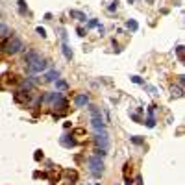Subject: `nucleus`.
I'll return each mask as SVG.
<instances>
[{"instance_id":"f257e3e1","label":"nucleus","mask_w":185,"mask_h":185,"mask_svg":"<svg viewBox=\"0 0 185 185\" xmlns=\"http://www.w3.org/2000/svg\"><path fill=\"white\" fill-rule=\"evenodd\" d=\"M24 59H26L28 72H32V74L43 72L44 69H46V61H44V58L39 52H35V50H28L26 56H24Z\"/></svg>"},{"instance_id":"f03ea898","label":"nucleus","mask_w":185,"mask_h":185,"mask_svg":"<svg viewBox=\"0 0 185 185\" xmlns=\"http://www.w3.org/2000/svg\"><path fill=\"white\" fill-rule=\"evenodd\" d=\"M2 48H4L6 54H17V52H21V50L24 48V43H22V39L19 35H11V37L6 39V43L2 44Z\"/></svg>"},{"instance_id":"7ed1b4c3","label":"nucleus","mask_w":185,"mask_h":185,"mask_svg":"<svg viewBox=\"0 0 185 185\" xmlns=\"http://www.w3.org/2000/svg\"><path fill=\"white\" fill-rule=\"evenodd\" d=\"M89 113H91V126L94 132H106V124L102 121V113L96 106H89Z\"/></svg>"},{"instance_id":"20e7f679","label":"nucleus","mask_w":185,"mask_h":185,"mask_svg":"<svg viewBox=\"0 0 185 185\" xmlns=\"http://www.w3.org/2000/svg\"><path fill=\"white\" fill-rule=\"evenodd\" d=\"M87 165H89V170L93 172V176H102V172H104V161L98 156L89 157Z\"/></svg>"},{"instance_id":"39448f33","label":"nucleus","mask_w":185,"mask_h":185,"mask_svg":"<svg viewBox=\"0 0 185 185\" xmlns=\"http://www.w3.org/2000/svg\"><path fill=\"white\" fill-rule=\"evenodd\" d=\"M94 141H96V144H98L102 150H107V148H109V137H107L106 132H96Z\"/></svg>"},{"instance_id":"423d86ee","label":"nucleus","mask_w":185,"mask_h":185,"mask_svg":"<svg viewBox=\"0 0 185 185\" xmlns=\"http://www.w3.org/2000/svg\"><path fill=\"white\" fill-rule=\"evenodd\" d=\"M59 143H61L65 148H72V146H76V144H78L76 139H72V135H71V137H69V135H63L61 139H59Z\"/></svg>"},{"instance_id":"0eeeda50","label":"nucleus","mask_w":185,"mask_h":185,"mask_svg":"<svg viewBox=\"0 0 185 185\" xmlns=\"http://www.w3.org/2000/svg\"><path fill=\"white\" fill-rule=\"evenodd\" d=\"M74 104H76L78 107H85V106H89V96L87 94H78V96L74 98Z\"/></svg>"},{"instance_id":"6e6552de","label":"nucleus","mask_w":185,"mask_h":185,"mask_svg":"<svg viewBox=\"0 0 185 185\" xmlns=\"http://www.w3.org/2000/svg\"><path fill=\"white\" fill-rule=\"evenodd\" d=\"M154 111H156V106H150V107H148V118H146V122H144L148 128H154V126H156V118H154Z\"/></svg>"},{"instance_id":"1a4fd4ad","label":"nucleus","mask_w":185,"mask_h":185,"mask_svg":"<svg viewBox=\"0 0 185 185\" xmlns=\"http://www.w3.org/2000/svg\"><path fill=\"white\" fill-rule=\"evenodd\" d=\"M71 17H74V19H76V21H80V22L87 21L85 13H82V11H76V9H71Z\"/></svg>"},{"instance_id":"9d476101","label":"nucleus","mask_w":185,"mask_h":185,"mask_svg":"<svg viewBox=\"0 0 185 185\" xmlns=\"http://www.w3.org/2000/svg\"><path fill=\"white\" fill-rule=\"evenodd\" d=\"M170 93H172V98H182L183 96V89L179 85H172L170 87Z\"/></svg>"},{"instance_id":"9b49d317","label":"nucleus","mask_w":185,"mask_h":185,"mask_svg":"<svg viewBox=\"0 0 185 185\" xmlns=\"http://www.w3.org/2000/svg\"><path fill=\"white\" fill-rule=\"evenodd\" d=\"M59 98H61V93H50V94H46V100H48V102H54V104H56L58 102V100Z\"/></svg>"},{"instance_id":"f8f14e48","label":"nucleus","mask_w":185,"mask_h":185,"mask_svg":"<svg viewBox=\"0 0 185 185\" xmlns=\"http://www.w3.org/2000/svg\"><path fill=\"white\" fill-rule=\"evenodd\" d=\"M126 26H128V30H132V32H137L139 30V24H137V21H133V19H130L126 22Z\"/></svg>"},{"instance_id":"ddd939ff","label":"nucleus","mask_w":185,"mask_h":185,"mask_svg":"<svg viewBox=\"0 0 185 185\" xmlns=\"http://www.w3.org/2000/svg\"><path fill=\"white\" fill-rule=\"evenodd\" d=\"M63 54H65V58H67V59H71V58H72V50L69 48V44H67V43H63Z\"/></svg>"},{"instance_id":"4468645a","label":"nucleus","mask_w":185,"mask_h":185,"mask_svg":"<svg viewBox=\"0 0 185 185\" xmlns=\"http://www.w3.org/2000/svg\"><path fill=\"white\" fill-rule=\"evenodd\" d=\"M44 80H46V82H52V80H58V72L56 71H50L46 76H44Z\"/></svg>"},{"instance_id":"2eb2a0df","label":"nucleus","mask_w":185,"mask_h":185,"mask_svg":"<svg viewBox=\"0 0 185 185\" xmlns=\"http://www.w3.org/2000/svg\"><path fill=\"white\" fill-rule=\"evenodd\" d=\"M22 100H28V93H24V94L15 93V102H22Z\"/></svg>"},{"instance_id":"dca6fc26","label":"nucleus","mask_w":185,"mask_h":185,"mask_svg":"<svg viewBox=\"0 0 185 185\" xmlns=\"http://www.w3.org/2000/svg\"><path fill=\"white\" fill-rule=\"evenodd\" d=\"M56 87H58V89H61V91H65V89H67L69 85L63 82V80H56Z\"/></svg>"},{"instance_id":"f3484780","label":"nucleus","mask_w":185,"mask_h":185,"mask_svg":"<svg viewBox=\"0 0 185 185\" xmlns=\"http://www.w3.org/2000/svg\"><path fill=\"white\" fill-rule=\"evenodd\" d=\"M8 33H9V28L6 26V24H0V37L8 35Z\"/></svg>"},{"instance_id":"a211bd4d","label":"nucleus","mask_w":185,"mask_h":185,"mask_svg":"<svg viewBox=\"0 0 185 185\" xmlns=\"http://www.w3.org/2000/svg\"><path fill=\"white\" fill-rule=\"evenodd\" d=\"M19 11H21V13H24V11H26V2H24V0H19Z\"/></svg>"},{"instance_id":"6ab92c4d","label":"nucleus","mask_w":185,"mask_h":185,"mask_svg":"<svg viewBox=\"0 0 185 185\" xmlns=\"http://www.w3.org/2000/svg\"><path fill=\"white\" fill-rule=\"evenodd\" d=\"M130 80H132V82H133V83H144V82H143V78H141V76H130Z\"/></svg>"},{"instance_id":"aec40b11","label":"nucleus","mask_w":185,"mask_h":185,"mask_svg":"<svg viewBox=\"0 0 185 185\" xmlns=\"http://www.w3.org/2000/svg\"><path fill=\"white\" fill-rule=\"evenodd\" d=\"M176 52H178V58H179V59H182V61H183V46H182V44H179V46L176 48Z\"/></svg>"},{"instance_id":"412c9836","label":"nucleus","mask_w":185,"mask_h":185,"mask_svg":"<svg viewBox=\"0 0 185 185\" xmlns=\"http://www.w3.org/2000/svg\"><path fill=\"white\" fill-rule=\"evenodd\" d=\"M87 26H89V28H94V26H98V21H96V19H91V21L87 22Z\"/></svg>"},{"instance_id":"4be33fe9","label":"nucleus","mask_w":185,"mask_h":185,"mask_svg":"<svg viewBox=\"0 0 185 185\" xmlns=\"http://www.w3.org/2000/svg\"><path fill=\"white\" fill-rule=\"evenodd\" d=\"M35 32H37V33H39V35H41V37H46V32H44V30H43L41 26H39V28L35 30Z\"/></svg>"},{"instance_id":"5701e85b","label":"nucleus","mask_w":185,"mask_h":185,"mask_svg":"<svg viewBox=\"0 0 185 185\" xmlns=\"http://www.w3.org/2000/svg\"><path fill=\"white\" fill-rule=\"evenodd\" d=\"M132 141L135 143V144H143V139H141V137H137V135H135V137H132Z\"/></svg>"},{"instance_id":"b1692460","label":"nucleus","mask_w":185,"mask_h":185,"mask_svg":"<svg viewBox=\"0 0 185 185\" xmlns=\"http://www.w3.org/2000/svg\"><path fill=\"white\" fill-rule=\"evenodd\" d=\"M107 11H117V0H115V2L111 4V6L107 8Z\"/></svg>"},{"instance_id":"393cba45","label":"nucleus","mask_w":185,"mask_h":185,"mask_svg":"<svg viewBox=\"0 0 185 185\" xmlns=\"http://www.w3.org/2000/svg\"><path fill=\"white\" fill-rule=\"evenodd\" d=\"M33 157H35L37 161H39V159H43V152H41V150H37V152H35V156H33Z\"/></svg>"},{"instance_id":"a878e982","label":"nucleus","mask_w":185,"mask_h":185,"mask_svg":"<svg viewBox=\"0 0 185 185\" xmlns=\"http://www.w3.org/2000/svg\"><path fill=\"white\" fill-rule=\"evenodd\" d=\"M80 185H83V183H80ZM85 185H100L98 182H94V183H85Z\"/></svg>"},{"instance_id":"bb28decb","label":"nucleus","mask_w":185,"mask_h":185,"mask_svg":"<svg viewBox=\"0 0 185 185\" xmlns=\"http://www.w3.org/2000/svg\"><path fill=\"white\" fill-rule=\"evenodd\" d=\"M126 185H133V182L132 179H126Z\"/></svg>"},{"instance_id":"cd10ccee","label":"nucleus","mask_w":185,"mask_h":185,"mask_svg":"<svg viewBox=\"0 0 185 185\" xmlns=\"http://www.w3.org/2000/svg\"><path fill=\"white\" fill-rule=\"evenodd\" d=\"M148 2H150V4H152V2H154V0H148Z\"/></svg>"}]
</instances>
